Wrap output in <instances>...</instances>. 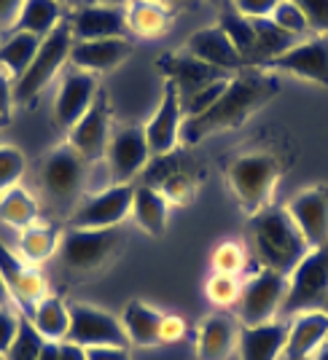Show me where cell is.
<instances>
[{
    "instance_id": "obj_34",
    "label": "cell",
    "mask_w": 328,
    "mask_h": 360,
    "mask_svg": "<svg viewBox=\"0 0 328 360\" xmlns=\"http://www.w3.org/2000/svg\"><path fill=\"white\" fill-rule=\"evenodd\" d=\"M253 27H256V49H253V57L248 60V68H256L261 62L275 60V57L285 54L291 46H296V35H291L283 27H277L272 19H256Z\"/></svg>"
},
{
    "instance_id": "obj_12",
    "label": "cell",
    "mask_w": 328,
    "mask_h": 360,
    "mask_svg": "<svg viewBox=\"0 0 328 360\" xmlns=\"http://www.w3.org/2000/svg\"><path fill=\"white\" fill-rule=\"evenodd\" d=\"M253 70L269 75H294V78H301L307 84L328 89V35H315L310 41L291 46L285 54L256 65Z\"/></svg>"
},
{
    "instance_id": "obj_39",
    "label": "cell",
    "mask_w": 328,
    "mask_h": 360,
    "mask_svg": "<svg viewBox=\"0 0 328 360\" xmlns=\"http://www.w3.org/2000/svg\"><path fill=\"white\" fill-rule=\"evenodd\" d=\"M232 78H234V75H232ZM232 78L208 84V86L196 89L194 94H189V97H180V103H183V116H186V119H196V116H202L205 110H210V108L215 105V100L224 94L226 84H229Z\"/></svg>"
},
{
    "instance_id": "obj_27",
    "label": "cell",
    "mask_w": 328,
    "mask_h": 360,
    "mask_svg": "<svg viewBox=\"0 0 328 360\" xmlns=\"http://www.w3.org/2000/svg\"><path fill=\"white\" fill-rule=\"evenodd\" d=\"M127 32L143 41H156L172 27V8L164 0H127L124 3Z\"/></svg>"
},
{
    "instance_id": "obj_6",
    "label": "cell",
    "mask_w": 328,
    "mask_h": 360,
    "mask_svg": "<svg viewBox=\"0 0 328 360\" xmlns=\"http://www.w3.org/2000/svg\"><path fill=\"white\" fill-rule=\"evenodd\" d=\"M70 49H73V30H70V16H65L54 30L46 35L35 57H32L30 68L25 75L14 84V103L16 105H32L41 91L57 78L62 68L70 60Z\"/></svg>"
},
{
    "instance_id": "obj_21",
    "label": "cell",
    "mask_w": 328,
    "mask_h": 360,
    "mask_svg": "<svg viewBox=\"0 0 328 360\" xmlns=\"http://www.w3.org/2000/svg\"><path fill=\"white\" fill-rule=\"evenodd\" d=\"M132 41L130 38H103V41H73L70 65L75 70L92 75H103L116 70L121 62L130 60Z\"/></svg>"
},
{
    "instance_id": "obj_10",
    "label": "cell",
    "mask_w": 328,
    "mask_h": 360,
    "mask_svg": "<svg viewBox=\"0 0 328 360\" xmlns=\"http://www.w3.org/2000/svg\"><path fill=\"white\" fill-rule=\"evenodd\" d=\"M288 296V274L272 269H261L251 280L242 283L237 299V320L242 326H261L269 320H277L283 312Z\"/></svg>"
},
{
    "instance_id": "obj_42",
    "label": "cell",
    "mask_w": 328,
    "mask_h": 360,
    "mask_svg": "<svg viewBox=\"0 0 328 360\" xmlns=\"http://www.w3.org/2000/svg\"><path fill=\"white\" fill-rule=\"evenodd\" d=\"M313 35H328V0H294Z\"/></svg>"
},
{
    "instance_id": "obj_57",
    "label": "cell",
    "mask_w": 328,
    "mask_h": 360,
    "mask_svg": "<svg viewBox=\"0 0 328 360\" xmlns=\"http://www.w3.org/2000/svg\"><path fill=\"white\" fill-rule=\"evenodd\" d=\"M326 342H328V339H326Z\"/></svg>"
},
{
    "instance_id": "obj_50",
    "label": "cell",
    "mask_w": 328,
    "mask_h": 360,
    "mask_svg": "<svg viewBox=\"0 0 328 360\" xmlns=\"http://www.w3.org/2000/svg\"><path fill=\"white\" fill-rule=\"evenodd\" d=\"M3 307H16L14 299H11V290H8V283L3 280V274H0V309Z\"/></svg>"
},
{
    "instance_id": "obj_38",
    "label": "cell",
    "mask_w": 328,
    "mask_h": 360,
    "mask_svg": "<svg viewBox=\"0 0 328 360\" xmlns=\"http://www.w3.org/2000/svg\"><path fill=\"white\" fill-rule=\"evenodd\" d=\"M25 172H27L25 153L16 148V146L0 143V194L19 186V180L25 178Z\"/></svg>"
},
{
    "instance_id": "obj_47",
    "label": "cell",
    "mask_w": 328,
    "mask_h": 360,
    "mask_svg": "<svg viewBox=\"0 0 328 360\" xmlns=\"http://www.w3.org/2000/svg\"><path fill=\"white\" fill-rule=\"evenodd\" d=\"M22 6H25V0H0V35H8L14 30Z\"/></svg>"
},
{
    "instance_id": "obj_53",
    "label": "cell",
    "mask_w": 328,
    "mask_h": 360,
    "mask_svg": "<svg viewBox=\"0 0 328 360\" xmlns=\"http://www.w3.org/2000/svg\"><path fill=\"white\" fill-rule=\"evenodd\" d=\"M210 3H215V6H226V3H232V0H210Z\"/></svg>"
},
{
    "instance_id": "obj_15",
    "label": "cell",
    "mask_w": 328,
    "mask_h": 360,
    "mask_svg": "<svg viewBox=\"0 0 328 360\" xmlns=\"http://www.w3.org/2000/svg\"><path fill=\"white\" fill-rule=\"evenodd\" d=\"M183 103L180 91L172 81H164L162 100L153 110V116L146 121V140H149L151 159L167 156L180 148V129H183Z\"/></svg>"
},
{
    "instance_id": "obj_30",
    "label": "cell",
    "mask_w": 328,
    "mask_h": 360,
    "mask_svg": "<svg viewBox=\"0 0 328 360\" xmlns=\"http://www.w3.org/2000/svg\"><path fill=\"white\" fill-rule=\"evenodd\" d=\"M30 323L35 326V330L44 336L46 342L60 345V342L68 339V330H70V304L62 299V296L49 290L44 299L35 304Z\"/></svg>"
},
{
    "instance_id": "obj_13",
    "label": "cell",
    "mask_w": 328,
    "mask_h": 360,
    "mask_svg": "<svg viewBox=\"0 0 328 360\" xmlns=\"http://www.w3.org/2000/svg\"><path fill=\"white\" fill-rule=\"evenodd\" d=\"M73 345L84 347H130V339L121 328V320L111 315L108 309H100L87 301L70 304V330L68 339Z\"/></svg>"
},
{
    "instance_id": "obj_41",
    "label": "cell",
    "mask_w": 328,
    "mask_h": 360,
    "mask_svg": "<svg viewBox=\"0 0 328 360\" xmlns=\"http://www.w3.org/2000/svg\"><path fill=\"white\" fill-rule=\"evenodd\" d=\"M277 27H283L285 32H291V35H304V32H310V27H307V19H304V14H301V8H298L294 0H283L275 11H272V16H269Z\"/></svg>"
},
{
    "instance_id": "obj_51",
    "label": "cell",
    "mask_w": 328,
    "mask_h": 360,
    "mask_svg": "<svg viewBox=\"0 0 328 360\" xmlns=\"http://www.w3.org/2000/svg\"><path fill=\"white\" fill-rule=\"evenodd\" d=\"M310 360H328V342H323V345L317 347Z\"/></svg>"
},
{
    "instance_id": "obj_16",
    "label": "cell",
    "mask_w": 328,
    "mask_h": 360,
    "mask_svg": "<svg viewBox=\"0 0 328 360\" xmlns=\"http://www.w3.org/2000/svg\"><path fill=\"white\" fill-rule=\"evenodd\" d=\"M0 274L8 283V290H11V299H14L16 309L30 317L35 304L49 293V283L41 274V269L27 264L25 258H19L16 253H11V248L6 242H0Z\"/></svg>"
},
{
    "instance_id": "obj_31",
    "label": "cell",
    "mask_w": 328,
    "mask_h": 360,
    "mask_svg": "<svg viewBox=\"0 0 328 360\" xmlns=\"http://www.w3.org/2000/svg\"><path fill=\"white\" fill-rule=\"evenodd\" d=\"M65 16H68L65 6H60L57 0H25L11 32H30V35L46 38Z\"/></svg>"
},
{
    "instance_id": "obj_20",
    "label": "cell",
    "mask_w": 328,
    "mask_h": 360,
    "mask_svg": "<svg viewBox=\"0 0 328 360\" xmlns=\"http://www.w3.org/2000/svg\"><path fill=\"white\" fill-rule=\"evenodd\" d=\"M97 91H100L97 75L75 70V68L70 73L62 75L60 91L54 97V124L60 127L62 132H70V127L89 110Z\"/></svg>"
},
{
    "instance_id": "obj_36",
    "label": "cell",
    "mask_w": 328,
    "mask_h": 360,
    "mask_svg": "<svg viewBox=\"0 0 328 360\" xmlns=\"http://www.w3.org/2000/svg\"><path fill=\"white\" fill-rule=\"evenodd\" d=\"M44 345H46V339L35 330V326L30 323V317L22 312L14 345L8 347V352L3 355V360H41Z\"/></svg>"
},
{
    "instance_id": "obj_32",
    "label": "cell",
    "mask_w": 328,
    "mask_h": 360,
    "mask_svg": "<svg viewBox=\"0 0 328 360\" xmlns=\"http://www.w3.org/2000/svg\"><path fill=\"white\" fill-rule=\"evenodd\" d=\"M35 221H41V205L27 188L14 186L0 194V224L22 231Z\"/></svg>"
},
{
    "instance_id": "obj_58",
    "label": "cell",
    "mask_w": 328,
    "mask_h": 360,
    "mask_svg": "<svg viewBox=\"0 0 328 360\" xmlns=\"http://www.w3.org/2000/svg\"><path fill=\"white\" fill-rule=\"evenodd\" d=\"M0 360H3V358H0Z\"/></svg>"
},
{
    "instance_id": "obj_54",
    "label": "cell",
    "mask_w": 328,
    "mask_h": 360,
    "mask_svg": "<svg viewBox=\"0 0 328 360\" xmlns=\"http://www.w3.org/2000/svg\"><path fill=\"white\" fill-rule=\"evenodd\" d=\"M57 3H60V6H73L75 0H57Z\"/></svg>"
},
{
    "instance_id": "obj_48",
    "label": "cell",
    "mask_w": 328,
    "mask_h": 360,
    "mask_svg": "<svg viewBox=\"0 0 328 360\" xmlns=\"http://www.w3.org/2000/svg\"><path fill=\"white\" fill-rule=\"evenodd\" d=\"M87 360H132L130 347H89Z\"/></svg>"
},
{
    "instance_id": "obj_18",
    "label": "cell",
    "mask_w": 328,
    "mask_h": 360,
    "mask_svg": "<svg viewBox=\"0 0 328 360\" xmlns=\"http://www.w3.org/2000/svg\"><path fill=\"white\" fill-rule=\"evenodd\" d=\"M156 70L164 75V81H172L178 86L180 97H189L196 89L215 84V81H226L237 73H226L221 68H213L208 62L196 60L189 51H175V54H164L156 62Z\"/></svg>"
},
{
    "instance_id": "obj_23",
    "label": "cell",
    "mask_w": 328,
    "mask_h": 360,
    "mask_svg": "<svg viewBox=\"0 0 328 360\" xmlns=\"http://www.w3.org/2000/svg\"><path fill=\"white\" fill-rule=\"evenodd\" d=\"M288 320L277 317L261 326H242L239 330V360H280L288 342Z\"/></svg>"
},
{
    "instance_id": "obj_35",
    "label": "cell",
    "mask_w": 328,
    "mask_h": 360,
    "mask_svg": "<svg viewBox=\"0 0 328 360\" xmlns=\"http://www.w3.org/2000/svg\"><path fill=\"white\" fill-rule=\"evenodd\" d=\"M218 27L226 32V38L232 41V46L239 51V57L245 60V68H248V60L253 57L256 49V27L248 16L237 14L234 8H224L221 16H218Z\"/></svg>"
},
{
    "instance_id": "obj_44",
    "label": "cell",
    "mask_w": 328,
    "mask_h": 360,
    "mask_svg": "<svg viewBox=\"0 0 328 360\" xmlns=\"http://www.w3.org/2000/svg\"><path fill=\"white\" fill-rule=\"evenodd\" d=\"M280 3L283 0H232V8L237 14L248 16L251 22H256V19H269Z\"/></svg>"
},
{
    "instance_id": "obj_2",
    "label": "cell",
    "mask_w": 328,
    "mask_h": 360,
    "mask_svg": "<svg viewBox=\"0 0 328 360\" xmlns=\"http://www.w3.org/2000/svg\"><path fill=\"white\" fill-rule=\"evenodd\" d=\"M285 172V159L275 148L239 150L224 162V180L248 218L272 205L275 188Z\"/></svg>"
},
{
    "instance_id": "obj_7",
    "label": "cell",
    "mask_w": 328,
    "mask_h": 360,
    "mask_svg": "<svg viewBox=\"0 0 328 360\" xmlns=\"http://www.w3.org/2000/svg\"><path fill=\"white\" fill-rule=\"evenodd\" d=\"M328 299V242L320 248H313L298 261V266L288 274V296H285L283 320L323 309Z\"/></svg>"
},
{
    "instance_id": "obj_40",
    "label": "cell",
    "mask_w": 328,
    "mask_h": 360,
    "mask_svg": "<svg viewBox=\"0 0 328 360\" xmlns=\"http://www.w3.org/2000/svg\"><path fill=\"white\" fill-rule=\"evenodd\" d=\"M242 283L232 274H213L205 285V296H208L215 307H234L239 299Z\"/></svg>"
},
{
    "instance_id": "obj_49",
    "label": "cell",
    "mask_w": 328,
    "mask_h": 360,
    "mask_svg": "<svg viewBox=\"0 0 328 360\" xmlns=\"http://www.w3.org/2000/svg\"><path fill=\"white\" fill-rule=\"evenodd\" d=\"M57 360H87V349L73 345V342H60L57 345Z\"/></svg>"
},
{
    "instance_id": "obj_11",
    "label": "cell",
    "mask_w": 328,
    "mask_h": 360,
    "mask_svg": "<svg viewBox=\"0 0 328 360\" xmlns=\"http://www.w3.org/2000/svg\"><path fill=\"white\" fill-rule=\"evenodd\" d=\"M105 167L111 183H132L151 162V148L146 140V124H124L111 129L105 148Z\"/></svg>"
},
{
    "instance_id": "obj_8",
    "label": "cell",
    "mask_w": 328,
    "mask_h": 360,
    "mask_svg": "<svg viewBox=\"0 0 328 360\" xmlns=\"http://www.w3.org/2000/svg\"><path fill=\"white\" fill-rule=\"evenodd\" d=\"M143 183L156 188L159 194L170 202V207H186L196 199L199 183H202V169L186 150H172L167 156L151 159L149 167L143 169Z\"/></svg>"
},
{
    "instance_id": "obj_28",
    "label": "cell",
    "mask_w": 328,
    "mask_h": 360,
    "mask_svg": "<svg viewBox=\"0 0 328 360\" xmlns=\"http://www.w3.org/2000/svg\"><path fill=\"white\" fill-rule=\"evenodd\" d=\"M137 229H143L149 237L159 240L167 231V221H170V202L164 199L156 188H151L146 183H137L132 191V215Z\"/></svg>"
},
{
    "instance_id": "obj_33",
    "label": "cell",
    "mask_w": 328,
    "mask_h": 360,
    "mask_svg": "<svg viewBox=\"0 0 328 360\" xmlns=\"http://www.w3.org/2000/svg\"><path fill=\"white\" fill-rule=\"evenodd\" d=\"M41 41L44 38L30 35V32H8L6 35V41L0 46V70H6V73L11 75L14 84L30 68V62L35 57Z\"/></svg>"
},
{
    "instance_id": "obj_1",
    "label": "cell",
    "mask_w": 328,
    "mask_h": 360,
    "mask_svg": "<svg viewBox=\"0 0 328 360\" xmlns=\"http://www.w3.org/2000/svg\"><path fill=\"white\" fill-rule=\"evenodd\" d=\"M277 94H280L277 75L245 68L226 84L224 94L215 100V105L210 110H205L196 119L183 121L180 140L186 146H196V143H202V140H208L213 135L234 132L248 119H253L267 103H272Z\"/></svg>"
},
{
    "instance_id": "obj_17",
    "label": "cell",
    "mask_w": 328,
    "mask_h": 360,
    "mask_svg": "<svg viewBox=\"0 0 328 360\" xmlns=\"http://www.w3.org/2000/svg\"><path fill=\"white\" fill-rule=\"evenodd\" d=\"M288 215L298 226L301 237L310 248H320L328 242V186H307L288 202Z\"/></svg>"
},
{
    "instance_id": "obj_43",
    "label": "cell",
    "mask_w": 328,
    "mask_h": 360,
    "mask_svg": "<svg viewBox=\"0 0 328 360\" xmlns=\"http://www.w3.org/2000/svg\"><path fill=\"white\" fill-rule=\"evenodd\" d=\"M19 317H22V312L16 307H3L0 309V358L8 352V347L14 345L16 330H19Z\"/></svg>"
},
{
    "instance_id": "obj_3",
    "label": "cell",
    "mask_w": 328,
    "mask_h": 360,
    "mask_svg": "<svg viewBox=\"0 0 328 360\" xmlns=\"http://www.w3.org/2000/svg\"><path fill=\"white\" fill-rule=\"evenodd\" d=\"M248 237L261 269L280 271V274H291L298 266V261L313 250L288 210L277 205H269L248 218Z\"/></svg>"
},
{
    "instance_id": "obj_4",
    "label": "cell",
    "mask_w": 328,
    "mask_h": 360,
    "mask_svg": "<svg viewBox=\"0 0 328 360\" xmlns=\"http://www.w3.org/2000/svg\"><path fill=\"white\" fill-rule=\"evenodd\" d=\"M124 248H127V231L121 226L100 231L68 229L62 231L57 258H60V269L70 280H92L111 269L121 258Z\"/></svg>"
},
{
    "instance_id": "obj_52",
    "label": "cell",
    "mask_w": 328,
    "mask_h": 360,
    "mask_svg": "<svg viewBox=\"0 0 328 360\" xmlns=\"http://www.w3.org/2000/svg\"><path fill=\"white\" fill-rule=\"evenodd\" d=\"M92 3H100V6H124L127 0H92Z\"/></svg>"
},
{
    "instance_id": "obj_9",
    "label": "cell",
    "mask_w": 328,
    "mask_h": 360,
    "mask_svg": "<svg viewBox=\"0 0 328 360\" xmlns=\"http://www.w3.org/2000/svg\"><path fill=\"white\" fill-rule=\"evenodd\" d=\"M132 183H116V186H108L105 191L87 194L68 215V229L100 231V229L121 226L132 215Z\"/></svg>"
},
{
    "instance_id": "obj_55",
    "label": "cell",
    "mask_w": 328,
    "mask_h": 360,
    "mask_svg": "<svg viewBox=\"0 0 328 360\" xmlns=\"http://www.w3.org/2000/svg\"><path fill=\"white\" fill-rule=\"evenodd\" d=\"M323 312H328V299H326V304H323Z\"/></svg>"
},
{
    "instance_id": "obj_46",
    "label": "cell",
    "mask_w": 328,
    "mask_h": 360,
    "mask_svg": "<svg viewBox=\"0 0 328 360\" xmlns=\"http://www.w3.org/2000/svg\"><path fill=\"white\" fill-rule=\"evenodd\" d=\"M186 320L180 315H164V323H162V345H175L180 342L183 336H186Z\"/></svg>"
},
{
    "instance_id": "obj_29",
    "label": "cell",
    "mask_w": 328,
    "mask_h": 360,
    "mask_svg": "<svg viewBox=\"0 0 328 360\" xmlns=\"http://www.w3.org/2000/svg\"><path fill=\"white\" fill-rule=\"evenodd\" d=\"M62 242V229L51 221H35L27 229L19 231L16 240V253L19 258H25L32 266H41L49 258H54L60 250Z\"/></svg>"
},
{
    "instance_id": "obj_5",
    "label": "cell",
    "mask_w": 328,
    "mask_h": 360,
    "mask_svg": "<svg viewBox=\"0 0 328 360\" xmlns=\"http://www.w3.org/2000/svg\"><path fill=\"white\" fill-rule=\"evenodd\" d=\"M87 178H89V162L68 143L60 148H51L38 165V186L44 196L51 207L68 215L87 194Z\"/></svg>"
},
{
    "instance_id": "obj_45",
    "label": "cell",
    "mask_w": 328,
    "mask_h": 360,
    "mask_svg": "<svg viewBox=\"0 0 328 360\" xmlns=\"http://www.w3.org/2000/svg\"><path fill=\"white\" fill-rule=\"evenodd\" d=\"M14 81L6 70H0V129H6L14 119Z\"/></svg>"
},
{
    "instance_id": "obj_19",
    "label": "cell",
    "mask_w": 328,
    "mask_h": 360,
    "mask_svg": "<svg viewBox=\"0 0 328 360\" xmlns=\"http://www.w3.org/2000/svg\"><path fill=\"white\" fill-rule=\"evenodd\" d=\"M242 323L232 312H213L208 315L194 336L196 360H229L237 352Z\"/></svg>"
},
{
    "instance_id": "obj_25",
    "label": "cell",
    "mask_w": 328,
    "mask_h": 360,
    "mask_svg": "<svg viewBox=\"0 0 328 360\" xmlns=\"http://www.w3.org/2000/svg\"><path fill=\"white\" fill-rule=\"evenodd\" d=\"M288 342L280 360H310L313 352L328 339V312L313 309L288 320Z\"/></svg>"
},
{
    "instance_id": "obj_37",
    "label": "cell",
    "mask_w": 328,
    "mask_h": 360,
    "mask_svg": "<svg viewBox=\"0 0 328 360\" xmlns=\"http://www.w3.org/2000/svg\"><path fill=\"white\" fill-rule=\"evenodd\" d=\"M210 266H213V274H232V277H237L239 271H245V266H248L245 245H239L237 240L218 242L213 248V255H210Z\"/></svg>"
},
{
    "instance_id": "obj_24",
    "label": "cell",
    "mask_w": 328,
    "mask_h": 360,
    "mask_svg": "<svg viewBox=\"0 0 328 360\" xmlns=\"http://www.w3.org/2000/svg\"><path fill=\"white\" fill-rule=\"evenodd\" d=\"M191 57L208 62L213 68H221L226 73H239L245 70V60L239 57V51L232 46V41L226 38V32L213 25V27H202V30L191 32V38L186 41V49Z\"/></svg>"
},
{
    "instance_id": "obj_26",
    "label": "cell",
    "mask_w": 328,
    "mask_h": 360,
    "mask_svg": "<svg viewBox=\"0 0 328 360\" xmlns=\"http://www.w3.org/2000/svg\"><path fill=\"white\" fill-rule=\"evenodd\" d=\"M162 323L164 312H159L153 304L143 299L127 301V307L121 312V328L127 333L130 345L140 347V349L162 347Z\"/></svg>"
},
{
    "instance_id": "obj_22",
    "label": "cell",
    "mask_w": 328,
    "mask_h": 360,
    "mask_svg": "<svg viewBox=\"0 0 328 360\" xmlns=\"http://www.w3.org/2000/svg\"><path fill=\"white\" fill-rule=\"evenodd\" d=\"M73 41H103V38H130L124 6L89 3L70 16Z\"/></svg>"
},
{
    "instance_id": "obj_56",
    "label": "cell",
    "mask_w": 328,
    "mask_h": 360,
    "mask_svg": "<svg viewBox=\"0 0 328 360\" xmlns=\"http://www.w3.org/2000/svg\"><path fill=\"white\" fill-rule=\"evenodd\" d=\"M175 3H189V0H175Z\"/></svg>"
},
{
    "instance_id": "obj_14",
    "label": "cell",
    "mask_w": 328,
    "mask_h": 360,
    "mask_svg": "<svg viewBox=\"0 0 328 360\" xmlns=\"http://www.w3.org/2000/svg\"><path fill=\"white\" fill-rule=\"evenodd\" d=\"M111 97L108 91L100 89L92 100L89 110L75 121L68 132V146H73L89 165L103 162L108 140H111Z\"/></svg>"
}]
</instances>
